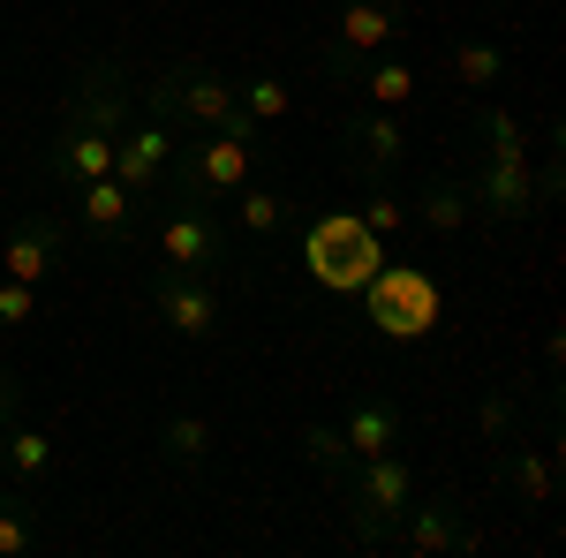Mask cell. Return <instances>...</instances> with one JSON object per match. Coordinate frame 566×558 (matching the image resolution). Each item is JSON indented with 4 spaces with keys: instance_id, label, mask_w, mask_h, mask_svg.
<instances>
[{
    "instance_id": "5b68a950",
    "label": "cell",
    "mask_w": 566,
    "mask_h": 558,
    "mask_svg": "<svg viewBox=\"0 0 566 558\" xmlns=\"http://www.w3.org/2000/svg\"><path fill=\"white\" fill-rule=\"evenodd\" d=\"M333 491H340V514H348L355 544H392V528H400L408 498H416V475H408L400 453H370V461H355Z\"/></svg>"
},
{
    "instance_id": "f1b7e54d",
    "label": "cell",
    "mask_w": 566,
    "mask_h": 558,
    "mask_svg": "<svg viewBox=\"0 0 566 558\" xmlns=\"http://www.w3.org/2000/svg\"><path fill=\"white\" fill-rule=\"evenodd\" d=\"M514 415H522V386H499V392H483V408H476V430L499 445V438H514Z\"/></svg>"
},
{
    "instance_id": "52a82bcc",
    "label": "cell",
    "mask_w": 566,
    "mask_h": 558,
    "mask_svg": "<svg viewBox=\"0 0 566 558\" xmlns=\"http://www.w3.org/2000/svg\"><path fill=\"white\" fill-rule=\"evenodd\" d=\"M400 31H408V8H400V0H340L333 39L317 45V69H325L333 84H348L370 53H392V45H400Z\"/></svg>"
},
{
    "instance_id": "7a4b0ae2",
    "label": "cell",
    "mask_w": 566,
    "mask_h": 558,
    "mask_svg": "<svg viewBox=\"0 0 566 558\" xmlns=\"http://www.w3.org/2000/svg\"><path fill=\"white\" fill-rule=\"evenodd\" d=\"M144 106L175 129H197V136H242V144H264V129L242 114L234 98V76H219L212 61H167L144 76Z\"/></svg>"
},
{
    "instance_id": "ffe728a7",
    "label": "cell",
    "mask_w": 566,
    "mask_h": 558,
    "mask_svg": "<svg viewBox=\"0 0 566 558\" xmlns=\"http://www.w3.org/2000/svg\"><path fill=\"white\" fill-rule=\"evenodd\" d=\"M212 445H219V423H212V415H197V408H181V415L159 423V461H167V468H205Z\"/></svg>"
},
{
    "instance_id": "6da1fadb",
    "label": "cell",
    "mask_w": 566,
    "mask_h": 558,
    "mask_svg": "<svg viewBox=\"0 0 566 558\" xmlns=\"http://www.w3.org/2000/svg\"><path fill=\"white\" fill-rule=\"evenodd\" d=\"M136 114V84L122 53H98L76 69V91L53 122V144H45V173L61 189H84L98 173H114V151H122V122Z\"/></svg>"
},
{
    "instance_id": "277c9868",
    "label": "cell",
    "mask_w": 566,
    "mask_h": 558,
    "mask_svg": "<svg viewBox=\"0 0 566 558\" xmlns=\"http://www.w3.org/2000/svg\"><path fill=\"white\" fill-rule=\"evenodd\" d=\"M392 257V242H378L370 227H363V212L355 204H340V212H317L303 227V272L325 287V295H355L378 264Z\"/></svg>"
},
{
    "instance_id": "4316f807",
    "label": "cell",
    "mask_w": 566,
    "mask_h": 558,
    "mask_svg": "<svg viewBox=\"0 0 566 558\" xmlns=\"http://www.w3.org/2000/svg\"><path fill=\"white\" fill-rule=\"evenodd\" d=\"M303 461L325 483H340V475L355 468V453H348V438H340V423H303Z\"/></svg>"
},
{
    "instance_id": "ac0fdd59",
    "label": "cell",
    "mask_w": 566,
    "mask_h": 558,
    "mask_svg": "<svg viewBox=\"0 0 566 558\" xmlns=\"http://www.w3.org/2000/svg\"><path fill=\"white\" fill-rule=\"evenodd\" d=\"M0 468H8L15 491H39L45 475H53V438L39 423H8L0 430Z\"/></svg>"
},
{
    "instance_id": "5bb4252c",
    "label": "cell",
    "mask_w": 566,
    "mask_h": 558,
    "mask_svg": "<svg viewBox=\"0 0 566 558\" xmlns=\"http://www.w3.org/2000/svg\"><path fill=\"white\" fill-rule=\"evenodd\" d=\"M392 544L408 558H446V551H476V528L461 520V498H408Z\"/></svg>"
},
{
    "instance_id": "7402d4cb",
    "label": "cell",
    "mask_w": 566,
    "mask_h": 558,
    "mask_svg": "<svg viewBox=\"0 0 566 558\" xmlns=\"http://www.w3.org/2000/svg\"><path fill=\"white\" fill-rule=\"evenodd\" d=\"M348 84L363 91V106H386V114H400V106L416 98V69H408V61H392V53H370Z\"/></svg>"
},
{
    "instance_id": "484cf974",
    "label": "cell",
    "mask_w": 566,
    "mask_h": 558,
    "mask_svg": "<svg viewBox=\"0 0 566 558\" xmlns=\"http://www.w3.org/2000/svg\"><path fill=\"white\" fill-rule=\"evenodd\" d=\"M234 98H242V114L272 129V122H287V106H295V91L280 84V76H234Z\"/></svg>"
},
{
    "instance_id": "4fadbf2b",
    "label": "cell",
    "mask_w": 566,
    "mask_h": 558,
    "mask_svg": "<svg viewBox=\"0 0 566 558\" xmlns=\"http://www.w3.org/2000/svg\"><path fill=\"white\" fill-rule=\"evenodd\" d=\"M159 264H175V272L234 264V257H227V227H219L212 204H175V212L159 219Z\"/></svg>"
},
{
    "instance_id": "f546056e",
    "label": "cell",
    "mask_w": 566,
    "mask_h": 558,
    "mask_svg": "<svg viewBox=\"0 0 566 558\" xmlns=\"http://www.w3.org/2000/svg\"><path fill=\"white\" fill-rule=\"evenodd\" d=\"M15 415H23V386H15V370L0 362V430L15 423Z\"/></svg>"
},
{
    "instance_id": "83f0119b",
    "label": "cell",
    "mask_w": 566,
    "mask_h": 558,
    "mask_svg": "<svg viewBox=\"0 0 566 558\" xmlns=\"http://www.w3.org/2000/svg\"><path fill=\"white\" fill-rule=\"evenodd\" d=\"M363 227H370L378 242H400V227H408V197H400L392 181H370V197H363Z\"/></svg>"
},
{
    "instance_id": "3957f363",
    "label": "cell",
    "mask_w": 566,
    "mask_h": 558,
    "mask_svg": "<svg viewBox=\"0 0 566 558\" xmlns=\"http://www.w3.org/2000/svg\"><path fill=\"white\" fill-rule=\"evenodd\" d=\"M355 302H363V325L378 340H431L446 325V280L416 257H386L355 287Z\"/></svg>"
},
{
    "instance_id": "8fae6325",
    "label": "cell",
    "mask_w": 566,
    "mask_h": 558,
    "mask_svg": "<svg viewBox=\"0 0 566 558\" xmlns=\"http://www.w3.org/2000/svg\"><path fill=\"white\" fill-rule=\"evenodd\" d=\"M69 257V227L61 212H31L8 227V242H0V280H23V287H45L53 272Z\"/></svg>"
},
{
    "instance_id": "44dd1931",
    "label": "cell",
    "mask_w": 566,
    "mask_h": 558,
    "mask_svg": "<svg viewBox=\"0 0 566 558\" xmlns=\"http://www.w3.org/2000/svg\"><path fill=\"white\" fill-rule=\"evenodd\" d=\"M446 69H453V84L461 91H476V98H491V91L506 84V45H491V39H461L453 53H446Z\"/></svg>"
},
{
    "instance_id": "d6986e66",
    "label": "cell",
    "mask_w": 566,
    "mask_h": 558,
    "mask_svg": "<svg viewBox=\"0 0 566 558\" xmlns=\"http://www.w3.org/2000/svg\"><path fill=\"white\" fill-rule=\"evenodd\" d=\"M340 438H348L355 461H370V453H400V408H392V400H355L348 415H340Z\"/></svg>"
},
{
    "instance_id": "ba28073f",
    "label": "cell",
    "mask_w": 566,
    "mask_h": 558,
    "mask_svg": "<svg viewBox=\"0 0 566 558\" xmlns=\"http://www.w3.org/2000/svg\"><path fill=\"white\" fill-rule=\"evenodd\" d=\"M151 317H159L175 340H212L219 325H227V295H219L212 272H175V264H159V280H151Z\"/></svg>"
},
{
    "instance_id": "8992f818",
    "label": "cell",
    "mask_w": 566,
    "mask_h": 558,
    "mask_svg": "<svg viewBox=\"0 0 566 558\" xmlns=\"http://www.w3.org/2000/svg\"><path fill=\"white\" fill-rule=\"evenodd\" d=\"M250 173H258V144H242V136H197V144L175 151L167 189H175V204H227Z\"/></svg>"
},
{
    "instance_id": "7c38bea8",
    "label": "cell",
    "mask_w": 566,
    "mask_h": 558,
    "mask_svg": "<svg viewBox=\"0 0 566 558\" xmlns=\"http://www.w3.org/2000/svg\"><path fill=\"white\" fill-rule=\"evenodd\" d=\"M469 197H476V219H499V227H522L544 212V189H536L528 159H476Z\"/></svg>"
},
{
    "instance_id": "603a6c76",
    "label": "cell",
    "mask_w": 566,
    "mask_h": 558,
    "mask_svg": "<svg viewBox=\"0 0 566 558\" xmlns=\"http://www.w3.org/2000/svg\"><path fill=\"white\" fill-rule=\"evenodd\" d=\"M469 136L483 144V159H528V129L514 106H499V98H483L476 114H469Z\"/></svg>"
},
{
    "instance_id": "4dcf8cb0",
    "label": "cell",
    "mask_w": 566,
    "mask_h": 558,
    "mask_svg": "<svg viewBox=\"0 0 566 558\" xmlns=\"http://www.w3.org/2000/svg\"><path fill=\"white\" fill-rule=\"evenodd\" d=\"M491 8H522V0H491Z\"/></svg>"
},
{
    "instance_id": "cb8c5ba5",
    "label": "cell",
    "mask_w": 566,
    "mask_h": 558,
    "mask_svg": "<svg viewBox=\"0 0 566 558\" xmlns=\"http://www.w3.org/2000/svg\"><path fill=\"white\" fill-rule=\"evenodd\" d=\"M227 204H234V219H242V234H258V242H272V234L287 227V197H280V189H258V181H242Z\"/></svg>"
},
{
    "instance_id": "9a60e30c",
    "label": "cell",
    "mask_w": 566,
    "mask_h": 558,
    "mask_svg": "<svg viewBox=\"0 0 566 558\" xmlns=\"http://www.w3.org/2000/svg\"><path fill=\"white\" fill-rule=\"evenodd\" d=\"M69 197H76V219H84V234H91V242H106V250H114V242H129L136 227H144V212H151V204H136V197L122 189V181H114V173H98V181L69 189Z\"/></svg>"
},
{
    "instance_id": "2e32d148",
    "label": "cell",
    "mask_w": 566,
    "mask_h": 558,
    "mask_svg": "<svg viewBox=\"0 0 566 558\" xmlns=\"http://www.w3.org/2000/svg\"><path fill=\"white\" fill-rule=\"evenodd\" d=\"M506 453H499V475H506V491L522 498V506H552L559 498V461H552V445H522V438H499Z\"/></svg>"
},
{
    "instance_id": "9c48e42d",
    "label": "cell",
    "mask_w": 566,
    "mask_h": 558,
    "mask_svg": "<svg viewBox=\"0 0 566 558\" xmlns=\"http://www.w3.org/2000/svg\"><path fill=\"white\" fill-rule=\"evenodd\" d=\"M333 136H340V151H348V167L363 181H392L400 159H408V129H400V114H386V106H340Z\"/></svg>"
},
{
    "instance_id": "1f68e13d",
    "label": "cell",
    "mask_w": 566,
    "mask_h": 558,
    "mask_svg": "<svg viewBox=\"0 0 566 558\" xmlns=\"http://www.w3.org/2000/svg\"><path fill=\"white\" fill-rule=\"evenodd\" d=\"M151 8H159V0H151Z\"/></svg>"
},
{
    "instance_id": "d4e9b609",
    "label": "cell",
    "mask_w": 566,
    "mask_h": 558,
    "mask_svg": "<svg viewBox=\"0 0 566 558\" xmlns=\"http://www.w3.org/2000/svg\"><path fill=\"white\" fill-rule=\"evenodd\" d=\"M39 551V498L31 491H0V558Z\"/></svg>"
},
{
    "instance_id": "30bf717a",
    "label": "cell",
    "mask_w": 566,
    "mask_h": 558,
    "mask_svg": "<svg viewBox=\"0 0 566 558\" xmlns=\"http://www.w3.org/2000/svg\"><path fill=\"white\" fill-rule=\"evenodd\" d=\"M175 151H181V136L175 122H159V114H144V122H122V151H114V181L129 189L136 204H151L159 189H167V167H175Z\"/></svg>"
},
{
    "instance_id": "e0dca14e",
    "label": "cell",
    "mask_w": 566,
    "mask_h": 558,
    "mask_svg": "<svg viewBox=\"0 0 566 558\" xmlns=\"http://www.w3.org/2000/svg\"><path fill=\"white\" fill-rule=\"evenodd\" d=\"M408 219H423L431 234H461V227L476 219V197H469V181H461V173H431V181L408 197Z\"/></svg>"
}]
</instances>
